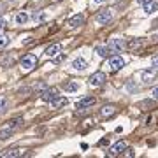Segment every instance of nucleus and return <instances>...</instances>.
<instances>
[{
    "label": "nucleus",
    "instance_id": "9",
    "mask_svg": "<svg viewBox=\"0 0 158 158\" xmlns=\"http://www.w3.org/2000/svg\"><path fill=\"white\" fill-rule=\"evenodd\" d=\"M155 79H156V70H155V69H151V70H144V72H142V81H144L146 85L155 83Z\"/></svg>",
    "mask_w": 158,
    "mask_h": 158
},
{
    "label": "nucleus",
    "instance_id": "8",
    "mask_svg": "<svg viewBox=\"0 0 158 158\" xmlns=\"http://www.w3.org/2000/svg\"><path fill=\"white\" fill-rule=\"evenodd\" d=\"M23 155V149L21 148H12V149H7V151L0 153L2 158H16V156H21Z\"/></svg>",
    "mask_w": 158,
    "mask_h": 158
},
{
    "label": "nucleus",
    "instance_id": "23",
    "mask_svg": "<svg viewBox=\"0 0 158 158\" xmlns=\"http://www.w3.org/2000/svg\"><path fill=\"white\" fill-rule=\"evenodd\" d=\"M21 123H23V118H14V119H11V121H9V127L16 130L18 127H21Z\"/></svg>",
    "mask_w": 158,
    "mask_h": 158
},
{
    "label": "nucleus",
    "instance_id": "20",
    "mask_svg": "<svg viewBox=\"0 0 158 158\" xmlns=\"http://www.w3.org/2000/svg\"><path fill=\"white\" fill-rule=\"evenodd\" d=\"M155 106H156V102H155V100H142V102H139V107L144 109V111H148V109H153Z\"/></svg>",
    "mask_w": 158,
    "mask_h": 158
},
{
    "label": "nucleus",
    "instance_id": "36",
    "mask_svg": "<svg viewBox=\"0 0 158 158\" xmlns=\"http://www.w3.org/2000/svg\"><path fill=\"white\" fill-rule=\"evenodd\" d=\"M93 2H95V4H104L106 0H93Z\"/></svg>",
    "mask_w": 158,
    "mask_h": 158
},
{
    "label": "nucleus",
    "instance_id": "26",
    "mask_svg": "<svg viewBox=\"0 0 158 158\" xmlns=\"http://www.w3.org/2000/svg\"><path fill=\"white\" fill-rule=\"evenodd\" d=\"M44 18H46L44 12H35V14H34V19H35V21H42Z\"/></svg>",
    "mask_w": 158,
    "mask_h": 158
},
{
    "label": "nucleus",
    "instance_id": "5",
    "mask_svg": "<svg viewBox=\"0 0 158 158\" xmlns=\"http://www.w3.org/2000/svg\"><path fill=\"white\" fill-rule=\"evenodd\" d=\"M95 104V97H85V98H81V100L76 102V109H79V111H85V109L91 107Z\"/></svg>",
    "mask_w": 158,
    "mask_h": 158
},
{
    "label": "nucleus",
    "instance_id": "3",
    "mask_svg": "<svg viewBox=\"0 0 158 158\" xmlns=\"http://www.w3.org/2000/svg\"><path fill=\"white\" fill-rule=\"evenodd\" d=\"M88 81H90V86H95V88H97V86L104 85V83L107 81V77H106V74H104V72H95V74H91V76H90Z\"/></svg>",
    "mask_w": 158,
    "mask_h": 158
},
{
    "label": "nucleus",
    "instance_id": "10",
    "mask_svg": "<svg viewBox=\"0 0 158 158\" xmlns=\"http://www.w3.org/2000/svg\"><path fill=\"white\" fill-rule=\"evenodd\" d=\"M95 51H97V55L102 56V58H109V56H111V53H113L111 46H97Z\"/></svg>",
    "mask_w": 158,
    "mask_h": 158
},
{
    "label": "nucleus",
    "instance_id": "16",
    "mask_svg": "<svg viewBox=\"0 0 158 158\" xmlns=\"http://www.w3.org/2000/svg\"><path fill=\"white\" fill-rule=\"evenodd\" d=\"M72 67L76 69V70H85V69L88 67V63H86L85 58H76L72 62Z\"/></svg>",
    "mask_w": 158,
    "mask_h": 158
},
{
    "label": "nucleus",
    "instance_id": "6",
    "mask_svg": "<svg viewBox=\"0 0 158 158\" xmlns=\"http://www.w3.org/2000/svg\"><path fill=\"white\" fill-rule=\"evenodd\" d=\"M58 97V88H55V86H51V88H46L42 93H40V98L44 102H51L53 98H56Z\"/></svg>",
    "mask_w": 158,
    "mask_h": 158
},
{
    "label": "nucleus",
    "instance_id": "29",
    "mask_svg": "<svg viewBox=\"0 0 158 158\" xmlns=\"http://www.w3.org/2000/svg\"><path fill=\"white\" fill-rule=\"evenodd\" d=\"M7 27V23H6V19L4 18H0V30H4Z\"/></svg>",
    "mask_w": 158,
    "mask_h": 158
},
{
    "label": "nucleus",
    "instance_id": "14",
    "mask_svg": "<svg viewBox=\"0 0 158 158\" xmlns=\"http://www.w3.org/2000/svg\"><path fill=\"white\" fill-rule=\"evenodd\" d=\"M109 46L113 51H123L125 49V42L121 39H111L109 40Z\"/></svg>",
    "mask_w": 158,
    "mask_h": 158
},
{
    "label": "nucleus",
    "instance_id": "7",
    "mask_svg": "<svg viewBox=\"0 0 158 158\" xmlns=\"http://www.w3.org/2000/svg\"><path fill=\"white\" fill-rule=\"evenodd\" d=\"M109 65L113 70H119L125 67V60L121 56H109Z\"/></svg>",
    "mask_w": 158,
    "mask_h": 158
},
{
    "label": "nucleus",
    "instance_id": "18",
    "mask_svg": "<svg viewBox=\"0 0 158 158\" xmlns=\"http://www.w3.org/2000/svg\"><path fill=\"white\" fill-rule=\"evenodd\" d=\"M62 88L65 91H77L79 90V85L76 83V81H69V83H63Z\"/></svg>",
    "mask_w": 158,
    "mask_h": 158
},
{
    "label": "nucleus",
    "instance_id": "1",
    "mask_svg": "<svg viewBox=\"0 0 158 158\" xmlns=\"http://www.w3.org/2000/svg\"><path fill=\"white\" fill-rule=\"evenodd\" d=\"M113 19V11L111 9H102V11H98L95 14V21L100 23V25H106V23H109Z\"/></svg>",
    "mask_w": 158,
    "mask_h": 158
},
{
    "label": "nucleus",
    "instance_id": "19",
    "mask_svg": "<svg viewBox=\"0 0 158 158\" xmlns=\"http://www.w3.org/2000/svg\"><path fill=\"white\" fill-rule=\"evenodd\" d=\"M14 134V128H11V127H7V128L0 130V141H7L9 137Z\"/></svg>",
    "mask_w": 158,
    "mask_h": 158
},
{
    "label": "nucleus",
    "instance_id": "17",
    "mask_svg": "<svg viewBox=\"0 0 158 158\" xmlns=\"http://www.w3.org/2000/svg\"><path fill=\"white\" fill-rule=\"evenodd\" d=\"M127 48H128L130 51L141 49V48H142V40H141V39H130L128 44H127Z\"/></svg>",
    "mask_w": 158,
    "mask_h": 158
},
{
    "label": "nucleus",
    "instance_id": "33",
    "mask_svg": "<svg viewBox=\"0 0 158 158\" xmlns=\"http://www.w3.org/2000/svg\"><path fill=\"white\" fill-rule=\"evenodd\" d=\"M151 63H153V67H158V56H153Z\"/></svg>",
    "mask_w": 158,
    "mask_h": 158
},
{
    "label": "nucleus",
    "instance_id": "4",
    "mask_svg": "<svg viewBox=\"0 0 158 158\" xmlns=\"http://www.w3.org/2000/svg\"><path fill=\"white\" fill-rule=\"evenodd\" d=\"M125 149H127V142H125V141H118L107 151V156H118V155H123Z\"/></svg>",
    "mask_w": 158,
    "mask_h": 158
},
{
    "label": "nucleus",
    "instance_id": "31",
    "mask_svg": "<svg viewBox=\"0 0 158 158\" xmlns=\"http://www.w3.org/2000/svg\"><path fill=\"white\" fill-rule=\"evenodd\" d=\"M32 42H34V37H27V39L23 40V44L27 46V44H32Z\"/></svg>",
    "mask_w": 158,
    "mask_h": 158
},
{
    "label": "nucleus",
    "instance_id": "30",
    "mask_svg": "<svg viewBox=\"0 0 158 158\" xmlns=\"http://www.w3.org/2000/svg\"><path fill=\"white\" fill-rule=\"evenodd\" d=\"M63 60H65V55H60L58 58H55V63H62Z\"/></svg>",
    "mask_w": 158,
    "mask_h": 158
},
{
    "label": "nucleus",
    "instance_id": "15",
    "mask_svg": "<svg viewBox=\"0 0 158 158\" xmlns=\"http://www.w3.org/2000/svg\"><path fill=\"white\" fill-rule=\"evenodd\" d=\"M156 11H158V2L156 0H151V2L144 4V12H146V14H151V12H156Z\"/></svg>",
    "mask_w": 158,
    "mask_h": 158
},
{
    "label": "nucleus",
    "instance_id": "2",
    "mask_svg": "<svg viewBox=\"0 0 158 158\" xmlns=\"http://www.w3.org/2000/svg\"><path fill=\"white\" fill-rule=\"evenodd\" d=\"M37 63V56L35 55H25L21 58V69L23 70H32Z\"/></svg>",
    "mask_w": 158,
    "mask_h": 158
},
{
    "label": "nucleus",
    "instance_id": "28",
    "mask_svg": "<svg viewBox=\"0 0 158 158\" xmlns=\"http://www.w3.org/2000/svg\"><path fill=\"white\" fill-rule=\"evenodd\" d=\"M123 155H125V156H134V151H132V149H130V148L127 146V149L123 151Z\"/></svg>",
    "mask_w": 158,
    "mask_h": 158
},
{
    "label": "nucleus",
    "instance_id": "35",
    "mask_svg": "<svg viewBox=\"0 0 158 158\" xmlns=\"http://www.w3.org/2000/svg\"><path fill=\"white\" fill-rule=\"evenodd\" d=\"M148 2H151V0H139V4H142V6H144V4H148Z\"/></svg>",
    "mask_w": 158,
    "mask_h": 158
},
{
    "label": "nucleus",
    "instance_id": "34",
    "mask_svg": "<svg viewBox=\"0 0 158 158\" xmlns=\"http://www.w3.org/2000/svg\"><path fill=\"white\" fill-rule=\"evenodd\" d=\"M107 142H109V139H102V141L98 142V146H104V144H107Z\"/></svg>",
    "mask_w": 158,
    "mask_h": 158
},
{
    "label": "nucleus",
    "instance_id": "22",
    "mask_svg": "<svg viewBox=\"0 0 158 158\" xmlns=\"http://www.w3.org/2000/svg\"><path fill=\"white\" fill-rule=\"evenodd\" d=\"M27 21H28V14H27V12H18L16 14V23L18 25H25Z\"/></svg>",
    "mask_w": 158,
    "mask_h": 158
},
{
    "label": "nucleus",
    "instance_id": "12",
    "mask_svg": "<svg viewBox=\"0 0 158 158\" xmlns=\"http://www.w3.org/2000/svg\"><path fill=\"white\" fill-rule=\"evenodd\" d=\"M58 53H62V44H53L49 48H46V56L53 58V56H56Z\"/></svg>",
    "mask_w": 158,
    "mask_h": 158
},
{
    "label": "nucleus",
    "instance_id": "13",
    "mask_svg": "<svg viewBox=\"0 0 158 158\" xmlns=\"http://www.w3.org/2000/svg\"><path fill=\"white\" fill-rule=\"evenodd\" d=\"M67 98L65 97H56V98H53V100L49 102L51 104V107L53 109H60V107H63V106H67Z\"/></svg>",
    "mask_w": 158,
    "mask_h": 158
},
{
    "label": "nucleus",
    "instance_id": "21",
    "mask_svg": "<svg viewBox=\"0 0 158 158\" xmlns=\"http://www.w3.org/2000/svg\"><path fill=\"white\" fill-rule=\"evenodd\" d=\"M100 113H102V116H113V114L116 113V107H114V106H104Z\"/></svg>",
    "mask_w": 158,
    "mask_h": 158
},
{
    "label": "nucleus",
    "instance_id": "32",
    "mask_svg": "<svg viewBox=\"0 0 158 158\" xmlns=\"http://www.w3.org/2000/svg\"><path fill=\"white\" fill-rule=\"evenodd\" d=\"M153 98H155V100H158V86L153 90Z\"/></svg>",
    "mask_w": 158,
    "mask_h": 158
},
{
    "label": "nucleus",
    "instance_id": "27",
    "mask_svg": "<svg viewBox=\"0 0 158 158\" xmlns=\"http://www.w3.org/2000/svg\"><path fill=\"white\" fill-rule=\"evenodd\" d=\"M6 107H7V102L4 100V98H0V113H4V111H6Z\"/></svg>",
    "mask_w": 158,
    "mask_h": 158
},
{
    "label": "nucleus",
    "instance_id": "37",
    "mask_svg": "<svg viewBox=\"0 0 158 158\" xmlns=\"http://www.w3.org/2000/svg\"><path fill=\"white\" fill-rule=\"evenodd\" d=\"M153 28H158V19H156L155 23H153Z\"/></svg>",
    "mask_w": 158,
    "mask_h": 158
},
{
    "label": "nucleus",
    "instance_id": "24",
    "mask_svg": "<svg viewBox=\"0 0 158 158\" xmlns=\"http://www.w3.org/2000/svg\"><path fill=\"white\" fill-rule=\"evenodd\" d=\"M46 88H48V86H46V83H44V81H40L39 85L35 86V91H37V93H39V95H40V93H42V91H44Z\"/></svg>",
    "mask_w": 158,
    "mask_h": 158
},
{
    "label": "nucleus",
    "instance_id": "25",
    "mask_svg": "<svg viewBox=\"0 0 158 158\" xmlns=\"http://www.w3.org/2000/svg\"><path fill=\"white\" fill-rule=\"evenodd\" d=\"M7 44H9V39H7V37H4V35H0V49H4Z\"/></svg>",
    "mask_w": 158,
    "mask_h": 158
},
{
    "label": "nucleus",
    "instance_id": "11",
    "mask_svg": "<svg viewBox=\"0 0 158 158\" xmlns=\"http://www.w3.org/2000/svg\"><path fill=\"white\" fill-rule=\"evenodd\" d=\"M83 23H85V16H83V14H74V16L69 19V25H70L72 28H77Z\"/></svg>",
    "mask_w": 158,
    "mask_h": 158
}]
</instances>
